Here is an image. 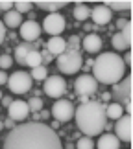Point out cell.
<instances>
[{
	"label": "cell",
	"instance_id": "obj_1",
	"mask_svg": "<svg viewBox=\"0 0 133 149\" xmlns=\"http://www.w3.org/2000/svg\"><path fill=\"white\" fill-rule=\"evenodd\" d=\"M2 149H63V144L59 134L50 125L24 122L9 131Z\"/></svg>",
	"mask_w": 133,
	"mask_h": 149
},
{
	"label": "cell",
	"instance_id": "obj_2",
	"mask_svg": "<svg viewBox=\"0 0 133 149\" xmlns=\"http://www.w3.org/2000/svg\"><path fill=\"white\" fill-rule=\"evenodd\" d=\"M74 120H76L78 129L85 136H96L100 134L107 123L106 116V103L89 100L87 103H82L76 111H74Z\"/></svg>",
	"mask_w": 133,
	"mask_h": 149
},
{
	"label": "cell",
	"instance_id": "obj_3",
	"mask_svg": "<svg viewBox=\"0 0 133 149\" xmlns=\"http://www.w3.org/2000/svg\"><path fill=\"white\" fill-rule=\"evenodd\" d=\"M92 77L96 83L102 85H115L124 77L126 74V65L122 57L113 52H103L92 61Z\"/></svg>",
	"mask_w": 133,
	"mask_h": 149
},
{
	"label": "cell",
	"instance_id": "obj_4",
	"mask_svg": "<svg viewBox=\"0 0 133 149\" xmlns=\"http://www.w3.org/2000/svg\"><path fill=\"white\" fill-rule=\"evenodd\" d=\"M131 81H133L131 76H124L118 83L113 85V90L109 94L115 103L122 105V109L128 111V114H131Z\"/></svg>",
	"mask_w": 133,
	"mask_h": 149
},
{
	"label": "cell",
	"instance_id": "obj_5",
	"mask_svg": "<svg viewBox=\"0 0 133 149\" xmlns=\"http://www.w3.org/2000/svg\"><path fill=\"white\" fill-rule=\"evenodd\" d=\"M57 68H59V72L63 74H76L80 72V68L83 66V59H82V54L76 50H65L61 55H57V61H56Z\"/></svg>",
	"mask_w": 133,
	"mask_h": 149
},
{
	"label": "cell",
	"instance_id": "obj_6",
	"mask_svg": "<svg viewBox=\"0 0 133 149\" xmlns=\"http://www.w3.org/2000/svg\"><path fill=\"white\" fill-rule=\"evenodd\" d=\"M32 83H33L32 76L28 72H24V70H17V72H13L8 77L9 90H11V92H15V94H26V92H30V90H32Z\"/></svg>",
	"mask_w": 133,
	"mask_h": 149
},
{
	"label": "cell",
	"instance_id": "obj_7",
	"mask_svg": "<svg viewBox=\"0 0 133 149\" xmlns=\"http://www.w3.org/2000/svg\"><path fill=\"white\" fill-rule=\"evenodd\" d=\"M44 94L48 98H56V100H61V96L67 92V81L63 79L61 76H50L44 79Z\"/></svg>",
	"mask_w": 133,
	"mask_h": 149
},
{
	"label": "cell",
	"instance_id": "obj_8",
	"mask_svg": "<svg viewBox=\"0 0 133 149\" xmlns=\"http://www.w3.org/2000/svg\"><path fill=\"white\" fill-rule=\"evenodd\" d=\"M41 28L50 37H59L61 31L65 30V17L61 13H48V17H44Z\"/></svg>",
	"mask_w": 133,
	"mask_h": 149
},
{
	"label": "cell",
	"instance_id": "obj_9",
	"mask_svg": "<svg viewBox=\"0 0 133 149\" xmlns=\"http://www.w3.org/2000/svg\"><path fill=\"white\" fill-rule=\"evenodd\" d=\"M74 103L70 100H57L54 103V107H52V114H54V118L57 120L59 123H65L68 120L74 118Z\"/></svg>",
	"mask_w": 133,
	"mask_h": 149
},
{
	"label": "cell",
	"instance_id": "obj_10",
	"mask_svg": "<svg viewBox=\"0 0 133 149\" xmlns=\"http://www.w3.org/2000/svg\"><path fill=\"white\" fill-rule=\"evenodd\" d=\"M74 90H76L78 96H94L98 90V83L96 79L89 76V74H83V76H78V79L74 81Z\"/></svg>",
	"mask_w": 133,
	"mask_h": 149
},
{
	"label": "cell",
	"instance_id": "obj_11",
	"mask_svg": "<svg viewBox=\"0 0 133 149\" xmlns=\"http://www.w3.org/2000/svg\"><path fill=\"white\" fill-rule=\"evenodd\" d=\"M131 129H133V118L131 114H122L117 123H115V136L120 140V142H131Z\"/></svg>",
	"mask_w": 133,
	"mask_h": 149
},
{
	"label": "cell",
	"instance_id": "obj_12",
	"mask_svg": "<svg viewBox=\"0 0 133 149\" xmlns=\"http://www.w3.org/2000/svg\"><path fill=\"white\" fill-rule=\"evenodd\" d=\"M19 28H20L19 33H20V37L24 39V42L39 41V37H41V33H43V28L39 26V22H35V20H26V22H22Z\"/></svg>",
	"mask_w": 133,
	"mask_h": 149
},
{
	"label": "cell",
	"instance_id": "obj_13",
	"mask_svg": "<svg viewBox=\"0 0 133 149\" xmlns=\"http://www.w3.org/2000/svg\"><path fill=\"white\" fill-rule=\"evenodd\" d=\"M8 114L13 122H24L30 114V107H28V101L22 100H15L11 101V105L8 107Z\"/></svg>",
	"mask_w": 133,
	"mask_h": 149
},
{
	"label": "cell",
	"instance_id": "obj_14",
	"mask_svg": "<svg viewBox=\"0 0 133 149\" xmlns=\"http://www.w3.org/2000/svg\"><path fill=\"white\" fill-rule=\"evenodd\" d=\"M111 9L107 8V6H96V8H92L91 9V19L94 20V24L96 26H106L111 22Z\"/></svg>",
	"mask_w": 133,
	"mask_h": 149
},
{
	"label": "cell",
	"instance_id": "obj_15",
	"mask_svg": "<svg viewBox=\"0 0 133 149\" xmlns=\"http://www.w3.org/2000/svg\"><path fill=\"white\" fill-rule=\"evenodd\" d=\"M44 46H46V52H48L52 57H54V55L57 57V55H61L63 52L67 50V41H65L61 35H59V37H50L48 42H46Z\"/></svg>",
	"mask_w": 133,
	"mask_h": 149
},
{
	"label": "cell",
	"instance_id": "obj_16",
	"mask_svg": "<svg viewBox=\"0 0 133 149\" xmlns=\"http://www.w3.org/2000/svg\"><path fill=\"white\" fill-rule=\"evenodd\" d=\"M83 50L87 54H98L102 50V39L96 35V33H89L87 37L83 39Z\"/></svg>",
	"mask_w": 133,
	"mask_h": 149
},
{
	"label": "cell",
	"instance_id": "obj_17",
	"mask_svg": "<svg viewBox=\"0 0 133 149\" xmlns=\"http://www.w3.org/2000/svg\"><path fill=\"white\" fill-rule=\"evenodd\" d=\"M98 149H120V140L113 133H106L98 138Z\"/></svg>",
	"mask_w": 133,
	"mask_h": 149
},
{
	"label": "cell",
	"instance_id": "obj_18",
	"mask_svg": "<svg viewBox=\"0 0 133 149\" xmlns=\"http://www.w3.org/2000/svg\"><path fill=\"white\" fill-rule=\"evenodd\" d=\"M4 26H8V28H19L22 24V15L19 13V11H15V9H11L8 11V13L4 15Z\"/></svg>",
	"mask_w": 133,
	"mask_h": 149
},
{
	"label": "cell",
	"instance_id": "obj_19",
	"mask_svg": "<svg viewBox=\"0 0 133 149\" xmlns=\"http://www.w3.org/2000/svg\"><path fill=\"white\" fill-rule=\"evenodd\" d=\"M32 50H35V46H33V44H30V42H22V44H19V46L15 48V61L20 63V65H24L26 55L30 54Z\"/></svg>",
	"mask_w": 133,
	"mask_h": 149
},
{
	"label": "cell",
	"instance_id": "obj_20",
	"mask_svg": "<svg viewBox=\"0 0 133 149\" xmlns=\"http://www.w3.org/2000/svg\"><path fill=\"white\" fill-rule=\"evenodd\" d=\"M122 114H124L122 105H118V103H115V101H111L109 105H106V116H107V120H118Z\"/></svg>",
	"mask_w": 133,
	"mask_h": 149
},
{
	"label": "cell",
	"instance_id": "obj_21",
	"mask_svg": "<svg viewBox=\"0 0 133 149\" xmlns=\"http://www.w3.org/2000/svg\"><path fill=\"white\" fill-rule=\"evenodd\" d=\"M24 65H26V66H30V68H37V66H41V65H43L41 52H39V50H32L30 54L26 55V59H24Z\"/></svg>",
	"mask_w": 133,
	"mask_h": 149
},
{
	"label": "cell",
	"instance_id": "obj_22",
	"mask_svg": "<svg viewBox=\"0 0 133 149\" xmlns=\"http://www.w3.org/2000/svg\"><path fill=\"white\" fill-rule=\"evenodd\" d=\"M65 6H67V2H63V0H59V2H37V8L48 11V13H57Z\"/></svg>",
	"mask_w": 133,
	"mask_h": 149
},
{
	"label": "cell",
	"instance_id": "obj_23",
	"mask_svg": "<svg viewBox=\"0 0 133 149\" xmlns=\"http://www.w3.org/2000/svg\"><path fill=\"white\" fill-rule=\"evenodd\" d=\"M74 17H76V20H87L91 17V8L85 4H78L74 8Z\"/></svg>",
	"mask_w": 133,
	"mask_h": 149
},
{
	"label": "cell",
	"instance_id": "obj_24",
	"mask_svg": "<svg viewBox=\"0 0 133 149\" xmlns=\"http://www.w3.org/2000/svg\"><path fill=\"white\" fill-rule=\"evenodd\" d=\"M32 79H37V81H44L46 76H48V70H46V66L41 65V66H37V68H32Z\"/></svg>",
	"mask_w": 133,
	"mask_h": 149
},
{
	"label": "cell",
	"instance_id": "obj_25",
	"mask_svg": "<svg viewBox=\"0 0 133 149\" xmlns=\"http://www.w3.org/2000/svg\"><path fill=\"white\" fill-rule=\"evenodd\" d=\"M33 8V4L32 2H28V0H19V2H13V9L15 11H19V13H28V11H32Z\"/></svg>",
	"mask_w": 133,
	"mask_h": 149
},
{
	"label": "cell",
	"instance_id": "obj_26",
	"mask_svg": "<svg viewBox=\"0 0 133 149\" xmlns=\"http://www.w3.org/2000/svg\"><path fill=\"white\" fill-rule=\"evenodd\" d=\"M76 149H94V142L91 136H80L76 142Z\"/></svg>",
	"mask_w": 133,
	"mask_h": 149
},
{
	"label": "cell",
	"instance_id": "obj_27",
	"mask_svg": "<svg viewBox=\"0 0 133 149\" xmlns=\"http://www.w3.org/2000/svg\"><path fill=\"white\" fill-rule=\"evenodd\" d=\"M111 44L115 46V50H129L128 48V44H126V41L122 39V35H120V33H115V35L111 37Z\"/></svg>",
	"mask_w": 133,
	"mask_h": 149
},
{
	"label": "cell",
	"instance_id": "obj_28",
	"mask_svg": "<svg viewBox=\"0 0 133 149\" xmlns=\"http://www.w3.org/2000/svg\"><path fill=\"white\" fill-rule=\"evenodd\" d=\"M103 6H107L109 9H113V11H126V9H131V2L128 0V2H107V4H103Z\"/></svg>",
	"mask_w": 133,
	"mask_h": 149
},
{
	"label": "cell",
	"instance_id": "obj_29",
	"mask_svg": "<svg viewBox=\"0 0 133 149\" xmlns=\"http://www.w3.org/2000/svg\"><path fill=\"white\" fill-rule=\"evenodd\" d=\"M28 107H30V112H39L43 111V100L39 96H33V98L28 101Z\"/></svg>",
	"mask_w": 133,
	"mask_h": 149
},
{
	"label": "cell",
	"instance_id": "obj_30",
	"mask_svg": "<svg viewBox=\"0 0 133 149\" xmlns=\"http://www.w3.org/2000/svg\"><path fill=\"white\" fill-rule=\"evenodd\" d=\"M120 35H122V39L126 41V44H128V48L131 46V20L126 22V26L120 30Z\"/></svg>",
	"mask_w": 133,
	"mask_h": 149
},
{
	"label": "cell",
	"instance_id": "obj_31",
	"mask_svg": "<svg viewBox=\"0 0 133 149\" xmlns=\"http://www.w3.org/2000/svg\"><path fill=\"white\" fill-rule=\"evenodd\" d=\"M11 65H13V59H11V55H8V54L0 55V68H2V70H8Z\"/></svg>",
	"mask_w": 133,
	"mask_h": 149
},
{
	"label": "cell",
	"instance_id": "obj_32",
	"mask_svg": "<svg viewBox=\"0 0 133 149\" xmlns=\"http://www.w3.org/2000/svg\"><path fill=\"white\" fill-rule=\"evenodd\" d=\"M67 48H68V50H76V52H78V48H80V37L72 35L70 39H68V42H67Z\"/></svg>",
	"mask_w": 133,
	"mask_h": 149
},
{
	"label": "cell",
	"instance_id": "obj_33",
	"mask_svg": "<svg viewBox=\"0 0 133 149\" xmlns=\"http://www.w3.org/2000/svg\"><path fill=\"white\" fill-rule=\"evenodd\" d=\"M0 9L8 13V11L13 9V2H9V0H0Z\"/></svg>",
	"mask_w": 133,
	"mask_h": 149
},
{
	"label": "cell",
	"instance_id": "obj_34",
	"mask_svg": "<svg viewBox=\"0 0 133 149\" xmlns=\"http://www.w3.org/2000/svg\"><path fill=\"white\" fill-rule=\"evenodd\" d=\"M41 57H43V65H46V63H52V61H54V57H52L46 50L41 52Z\"/></svg>",
	"mask_w": 133,
	"mask_h": 149
},
{
	"label": "cell",
	"instance_id": "obj_35",
	"mask_svg": "<svg viewBox=\"0 0 133 149\" xmlns=\"http://www.w3.org/2000/svg\"><path fill=\"white\" fill-rule=\"evenodd\" d=\"M4 39H6V26H4V22L0 20V44H2Z\"/></svg>",
	"mask_w": 133,
	"mask_h": 149
},
{
	"label": "cell",
	"instance_id": "obj_36",
	"mask_svg": "<svg viewBox=\"0 0 133 149\" xmlns=\"http://www.w3.org/2000/svg\"><path fill=\"white\" fill-rule=\"evenodd\" d=\"M122 61H124V65H128V66L133 65V61H131V52H129V50H128V54H126V57H124Z\"/></svg>",
	"mask_w": 133,
	"mask_h": 149
},
{
	"label": "cell",
	"instance_id": "obj_37",
	"mask_svg": "<svg viewBox=\"0 0 133 149\" xmlns=\"http://www.w3.org/2000/svg\"><path fill=\"white\" fill-rule=\"evenodd\" d=\"M4 127H8V129L11 131V129L15 127V122H13V120H11V118H8V120H6V122H4Z\"/></svg>",
	"mask_w": 133,
	"mask_h": 149
},
{
	"label": "cell",
	"instance_id": "obj_38",
	"mask_svg": "<svg viewBox=\"0 0 133 149\" xmlns=\"http://www.w3.org/2000/svg\"><path fill=\"white\" fill-rule=\"evenodd\" d=\"M8 83V76H6L4 70H0V85H6Z\"/></svg>",
	"mask_w": 133,
	"mask_h": 149
},
{
	"label": "cell",
	"instance_id": "obj_39",
	"mask_svg": "<svg viewBox=\"0 0 133 149\" xmlns=\"http://www.w3.org/2000/svg\"><path fill=\"white\" fill-rule=\"evenodd\" d=\"M126 22H128V20H126V19H120V20L117 22V28H118V30H122V28L126 26Z\"/></svg>",
	"mask_w": 133,
	"mask_h": 149
},
{
	"label": "cell",
	"instance_id": "obj_40",
	"mask_svg": "<svg viewBox=\"0 0 133 149\" xmlns=\"http://www.w3.org/2000/svg\"><path fill=\"white\" fill-rule=\"evenodd\" d=\"M0 101H2L6 107H9V105H11V100L8 98V96H2V100H0Z\"/></svg>",
	"mask_w": 133,
	"mask_h": 149
},
{
	"label": "cell",
	"instance_id": "obj_41",
	"mask_svg": "<svg viewBox=\"0 0 133 149\" xmlns=\"http://www.w3.org/2000/svg\"><path fill=\"white\" fill-rule=\"evenodd\" d=\"M87 101H89L87 96H80V105H82V103H87Z\"/></svg>",
	"mask_w": 133,
	"mask_h": 149
},
{
	"label": "cell",
	"instance_id": "obj_42",
	"mask_svg": "<svg viewBox=\"0 0 133 149\" xmlns=\"http://www.w3.org/2000/svg\"><path fill=\"white\" fill-rule=\"evenodd\" d=\"M50 127H52V129H54V131H56L57 127H59V122H57V120H56V122H54V123H52V125H50Z\"/></svg>",
	"mask_w": 133,
	"mask_h": 149
},
{
	"label": "cell",
	"instance_id": "obj_43",
	"mask_svg": "<svg viewBox=\"0 0 133 149\" xmlns=\"http://www.w3.org/2000/svg\"><path fill=\"white\" fill-rule=\"evenodd\" d=\"M33 122H39V112H33Z\"/></svg>",
	"mask_w": 133,
	"mask_h": 149
},
{
	"label": "cell",
	"instance_id": "obj_44",
	"mask_svg": "<svg viewBox=\"0 0 133 149\" xmlns=\"http://www.w3.org/2000/svg\"><path fill=\"white\" fill-rule=\"evenodd\" d=\"M4 129V122H0V131H2Z\"/></svg>",
	"mask_w": 133,
	"mask_h": 149
},
{
	"label": "cell",
	"instance_id": "obj_45",
	"mask_svg": "<svg viewBox=\"0 0 133 149\" xmlns=\"http://www.w3.org/2000/svg\"><path fill=\"white\" fill-rule=\"evenodd\" d=\"M0 100H2V92H0Z\"/></svg>",
	"mask_w": 133,
	"mask_h": 149
}]
</instances>
